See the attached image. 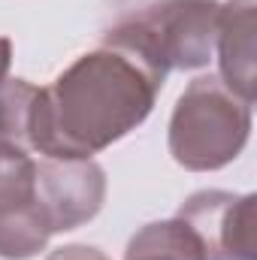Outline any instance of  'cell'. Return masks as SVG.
Returning a JSON list of instances; mask_svg holds the SVG:
<instances>
[{
  "mask_svg": "<svg viewBox=\"0 0 257 260\" xmlns=\"http://www.w3.org/2000/svg\"><path fill=\"white\" fill-rule=\"evenodd\" d=\"M164 82L167 73L109 30L94 52L37 91L27 151L43 157L100 154L151 115Z\"/></svg>",
  "mask_w": 257,
  "mask_h": 260,
  "instance_id": "1",
  "label": "cell"
},
{
  "mask_svg": "<svg viewBox=\"0 0 257 260\" xmlns=\"http://www.w3.org/2000/svg\"><path fill=\"white\" fill-rule=\"evenodd\" d=\"M251 136V103L218 76H200L179 97L170 118V154L191 173H215L233 164Z\"/></svg>",
  "mask_w": 257,
  "mask_h": 260,
  "instance_id": "2",
  "label": "cell"
},
{
  "mask_svg": "<svg viewBox=\"0 0 257 260\" xmlns=\"http://www.w3.org/2000/svg\"><path fill=\"white\" fill-rule=\"evenodd\" d=\"M218 0H164L115 24L112 34L136 46L160 73L200 70L215 55Z\"/></svg>",
  "mask_w": 257,
  "mask_h": 260,
  "instance_id": "3",
  "label": "cell"
},
{
  "mask_svg": "<svg viewBox=\"0 0 257 260\" xmlns=\"http://www.w3.org/2000/svg\"><path fill=\"white\" fill-rule=\"evenodd\" d=\"M257 197L230 191H197L176 212L197 236L206 260H257Z\"/></svg>",
  "mask_w": 257,
  "mask_h": 260,
  "instance_id": "4",
  "label": "cell"
},
{
  "mask_svg": "<svg viewBox=\"0 0 257 260\" xmlns=\"http://www.w3.org/2000/svg\"><path fill=\"white\" fill-rule=\"evenodd\" d=\"M37 197L52 233H67L103 209L106 173L94 157H43L37 160Z\"/></svg>",
  "mask_w": 257,
  "mask_h": 260,
  "instance_id": "5",
  "label": "cell"
},
{
  "mask_svg": "<svg viewBox=\"0 0 257 260\" xmlns=\"http://www.w3.org/2000/svg\"><path fill=\"white\" fill-rule=\"evenodd\" d=\"M218 79L242 100L254 103L257 61V0H227L218 9Z\"/></svg>",
  "mask_w": 257,
  "mask_h": 260,
  "instance_id": "6",
  "label": "cell"
},
{
  "mask_svg": "<svg viewBox=\"0 0 257 260\" xmlns=\"http://www.w3.org/2000/svg\"><path fill=\"white\" fill-rule=\"evenodd\" d=\"M52 239L46 209L37 197V179L0 191V257L30 260Z\"/></svg>",
  "mask_w": 257,
  "mask_h": 260,
  "instance_id": "7",
  "label": "cell"
},
{
  "mask_svg": "<svg viewBox=\"0 0 257 260\" xmlns=\"http://www.w3.org/2000/svg\"><path fill=\"white\" fill-rule=\"evenodd\" d=\"M124 260H206L191 227L179 218L139 227L127 242Z\"/></svg>",
  "mask_w": 257,
  "mask_h": 260,
  "instance_id": "8",
  "label": "cell"
},
{
  "mask_svg": "<svg viewBox=\"0 0 257 260\" xmlns=\"http://www.w3.org/2000/svg\"><path fill=\"white\" fill-rule=\"evenodd\" d=\"M37 85L27 79H6L0 85V139L27 151V127L37 100Z\"/></svg>",
  "mask_w": 257,
  "mask_h": 260,
  "instance_id": "9",
  "label": "cell"
},
{
  "mask_svg": "<svg viewBox=\"0 0 257 260\" xmlns=\"http://www.w3.org/2000/svg\"><path fill=\"white\" fill-rule=\"evenodd\" d=\"M34 179H37V160L30 157V151L0 139V191Z\"/></svg>",
  "mask_w": 257,
  "mask_h": 260,
  "instance_id": "10",
  "label": "cell"
},
{
  "mask_svg": "<svg viewBox=\"0 0 257 260\" xmlns=\"http://www.w3.org/2000/svg\"><path fill=\"white\" fill-rule=\"evenodd\" d=\"M46 260H109V257L100 248H91V245H61Z\"/></svg>",
  "mask_w": 257,
  "mask_h": 260,
  "instance_id": "11",
  "label": "cell"
},
{
  "mask_svg": "<svg viewBox=\"0 0 257 260\" xmlns=\"http://www.w3.org/2000/svg\"><path fill=\"white\" fill-rule=\"evenodd\" d=\"M9 64H12V43L6 37H0V85L9 76Z\"/></svg>",
  "mask_w": 257,
  "mask_h": 260,
  "instance_id": "12",
  "label": "cell"
}]
</instances>
